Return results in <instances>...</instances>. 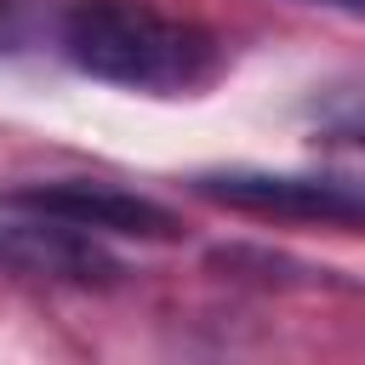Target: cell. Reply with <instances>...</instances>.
<instances>
[{
	"instance_id": "cell-1",
	"label": "cell",
	"mask_w": 365,
	"mask_h": 365,
	"mask_svg": "<svg viewBox=\"0 0 365 365\" xmlns=\"http://www.w3.org/2000/svg\"><path fill=\"white\" fill-rule=\"evenodd\" d=\"M51 46L91 80L143 97H188L222 74V40L154 0H63Z\"/></svg>"
},
{
	"instance_id": "cell-2",
	"label": "cell",
	"mask_w": 365,
	"mask_h": 365,
	"mask_svg": "<svg viewBox=\"0 0 365 365\" xmlns=\"http://www.w3.org/2000/svg\"><path fill=\"white\" fill-rule=\"evenodd\" d=\"M194 194L245 217L274 222H331L365 228V177H319V171H200Z\"/></svg>"
},
{
	"instance_id": "cell-3",
	"label": "cell",
	"mask_w": 365,
	"mask_h": 365,
	"mask_svg": "<svg viewBox=\"0 0 365 365\" xmlns=\"http://www.w3.org/2000/svg\"><path fill=\"white\" fill-rule=\"evenodd\" d=\"M0 268L34 285H68V291H103L120 285V257L103 245V234H86L63 217L0 205Z\"/></svg>"
},
{
	"instance_id": "cell-4",
	"label": "cell",
	"mask_w": 365,
	"mask_h": 365,
	"mask_svg": "<svg viewBox=\"0 0 365 365\" xmlns=\"http://www.w3.org/2000/svg\"><path fill=\"white\" fill-rule=\"evenodd\" d=\"M0 205L46 211V217H63V222H74V228H86V234H103V240H177V234H182L177 211H165L160 200L131 194V188H114V182H86V177L23 182V188H11Z\"/></svg>"
},
{
	"instance_id": "cell-5",
	"label": "cell",
	"mask_w": 365,
	"mask_h": 365,
	"mask_svg": "<svg viewBox=\"0 0 365 365\" xmlns=\"http://www.w3.org/2000/svg\"><path fill=\"white\" fill-rule=\"evenodd\" d=\"M314 125L325 143H348V148H365V74L348 80V86H331L314 108Z\"/></svg>"
},
{
	"instance_id": "cell-6",
	"label": "cell",
	"mask_w": 365,
	"mask_h": 365,
	"mask_svg": "<svg viewBox=\"0 0 365 365\" xmlns=\"http://www.w3.org/2000/svg\"><path fill=\"white\" fill-rule=\"evenodd\" d=\"M51 11L34 6V0H0V51H23V46L46 40L51 34Z\"/></svg>"
},
{
	"instance_id": "cell-7",
	"label": "cell",
	"mask_w": 365,
	"mask_h": 365,
	"mask_svg": "<svg viewBox=\"0 0 365 365\" xmlns=\"http://www.w3.org/2000/svg\"><path fill=\"white\" fill-rule=\"evenodd\" d=\"M308 6H331V11H348V17H365V0H308Z\"/></svg>"
}]
</instances>
